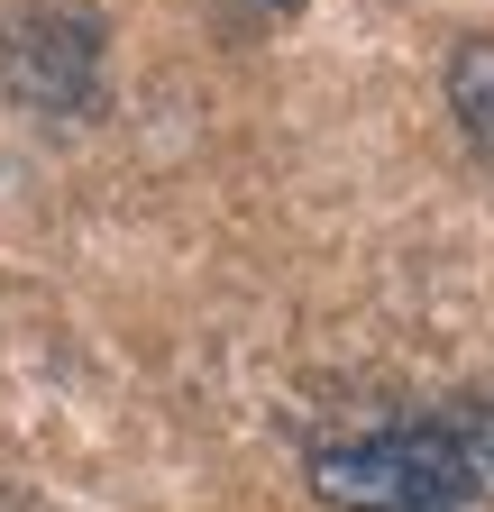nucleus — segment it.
<instances>
[{
  "mask_svg": "<svg viewBox=\"0 0 494 512\" xmlns=\"http://www.w3.org/2000/svg\"><path fill=\"white\" fill-rule=\"evenodd\" d=\"M467 448H476V467H494V384H476V394L458 403V421H449Z\"/></svg>",
  "mask_w": 494,
  "mask_h": 512,
  "instance_id": "nucleus-4",
  "label": "nucleus"
},
{
  "mask_svg": "<svg viewBox=\"0 0 494 512\" xmlns=\"http://www.w3.org/2000/svg\"><path fill=\"white\" fill-rule=\"evenodd\" d=\"M312 485L339 512H494L476 448L449 421H403V430H366L312 458Z\"/></svg>",
  "mask_w": 494,
  "mask_h": 512,
  "instance_id": "nucleus-1",
  "label": "nucleus"
},
{
  "mask_svg": "<svg viewBox=\"0 0 494 512\" xmlns=\"http://www.w3.org/2000/svg\"><path fill=\"white\" fill-rule=\"evenodd\" d=\"M449 110H458V128L494 156V37H458V55H449Z\"/></svg>",
  "mask_w": 494,
  "mask_h": 512,
  "instance_id": "nucleus-3",
  "label": "nucleus"
},
{
  "mask_svg": "<svg viewBox=\"0 0 494 512\" xmlns=\"http://www.w3.org/2000/svg\"><path fill=\"white\" fill-rule=\"evenodd\" d=\"M257 10H302V0H257Z\"/></svg>",
  "mask_w": 494,
  "mask_h": 512,
  "instance_id": "nucleus-5",
  "label": "nucleus"
},
{
  "mask_svg": "<svg viewBox=\"0 0 494 512\" xmlns=\"http://www.w3.org/2000/svg\"><path fill=\"white\" fill-rule=\"evenodd\" d=\"M0 92L28 110L101 101V10L92 0H19L0 19Z\"/></svg>",
  "mask_w": 494,
  "mask_h": 512,
  "instance_id": "nucleus-2",
  "label": "nucleus"
}]
</instances>
